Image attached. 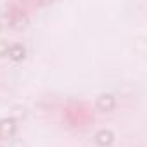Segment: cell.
Wrapping results in <instances>:
<instances>
[{"instance_id": "5", "label": "cell", "mask_w": 147, "mask_h": 147, "mask_svg": "<svg viewBox=\"0 0 147 147\" xmlns=\"http://www.w3.org/2000/svg\"><path fill=\"white\" fill-rule=\"evenodd\" d=\"M5 54H9V45L4 40H0V55H5Z\"/></svg>"}, {"instance_id": "1", "label": "cell", "mask_w": 147, "mask_h": 147, "mask_svg": "<svg viewBox=\"0 0 147 147\" xmlns=\"http://www.w3.org/2000/svg\"><path fill=\"white\" fill-rule=\"evenodd\" d=\"M14 121L12 119H4V121H0V137H4V138H7V137H11L12 133H14Z\"/></svg>"}, {"instance_id": "3", "label": "cell", "mask_w": 147, "mask_h": 147, "mask_svg": "<svg viewBox=\"0 0 147 147\" xmlns=\"http://www.w3.org/2000/svg\"><path fill=\"white\" fill-rule=\"evenodd\" d=\"M9 55L14 59V61H19L24 57V47L23 45H12L9 47Z\"/></svg>"}, {"instance_id": "2", "label": "cell", "mask_w": 147, "mask_h": 147, "mask_svg": "<svg viewBox=\"0 0 147 147\" xmlns=\"http://www.w3.org/2000/svg\"><path fill=\"white\" fill-rule=\"evenodd\" d=\"M97 107L100 111H111L114 107V99L113 95H100L99 100H97Z\"/></svg>"}, {"instance_id": "4", "label": "cell", "mask_w": 147, "mask_h": 147, "mask_svg": "<svg viewBox=\"0 0 147 147\" xmlns=\"http://www.w3.org/2000/svg\"><path fill=\"white\" fill-rule=\"evenodd\" d=\"M113 142V133L111 131H99L97 133V144L99 145H109Z\"/></svg>"}]
</instances>
